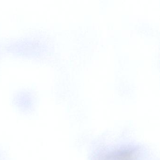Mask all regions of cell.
<instances>
[{
	"label": "cell",
	"mask_w": 160,
	"mask_h": 160,
	"mask_svg": "<svg viewBox=\"0 0 160 160\" xmlns=\"http://www.w3.org/2000/svg\"><path fill=\"white\" fill-rule=\"evenodd\" d=\"M134 152L130 150L117 151L105 156L102 160H136Z\"/></svg>",
	"instance_id": "1"
}]
</instances>
